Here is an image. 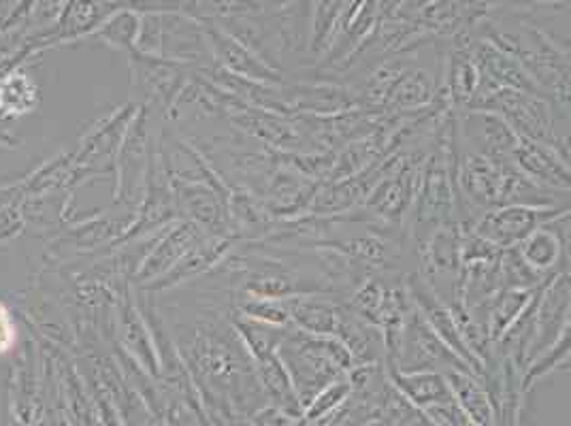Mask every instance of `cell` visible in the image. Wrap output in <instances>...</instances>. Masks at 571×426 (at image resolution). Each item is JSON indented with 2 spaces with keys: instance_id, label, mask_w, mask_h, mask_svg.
<instances>
[{
  "instance_id": "obj_1",
  "label": "cell",
  "mask_w": 571,
  "mask_h": 426,
  "mask_svg": "<svg viewBox=\"0 0 571 426\" xmlns=\"http://www.w3.org/2000/svg\"><path fill=\"white\" fill-rule=\"evenodd\" d=\"M15 343V322L11 311L0 303V354H6Z\"/></svg>"
}]
</instances>
